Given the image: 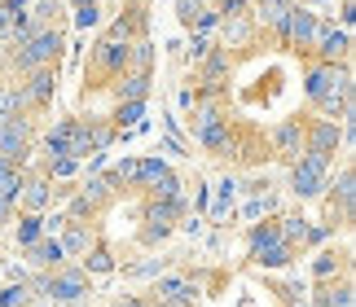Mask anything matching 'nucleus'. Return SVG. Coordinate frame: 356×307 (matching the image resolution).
<instances>
[{"label": "nucleus", "instance_id": "f257e3e1", "mask_svg": "<svg viewBox=\"0 0 356 307\" xmlns=\"http://www.w3.org/2000/svg\"><path fill=\"white\" fill-rule=\"evenodd\" d=\"M58 53H62V31H35L9 62H13V71H26V75H31L35 66H49Z\"/></svg>", "mask_w": 356, "mask_h": 307}, {"label": "nucleus", "instance_id": "f03ea898", "mask_svg": "<svg viewBox=\"0 0 356 307\" xmlns=\"http://www.w3.org/2000/svg\"><path fill=\"white\" fill-rule=\"evenodd\" d=\"M291 255H295V246L282 242L277 224H259V229L251 233V259H255V263H264V268H286V263H291Z\"/></svg>", "mask_w": 356, "mask_h": 307}, {"label": "nucleus", "instance_id": "7ed1b4c3", "mask_svg": "<svg viewBox=\"0 0 356 307\" xmlns=\"http://www.w3.org/2000/svg\"><path fill=\"white\" fill-rule=\"evenodd\" d=\"M325 172H330V158H321V154H299L295 176H291L295 193L299 198H317V193L325 189Z\"/></svg>", "mask_w": 356, "mask_h": 307}, {"label": "nucleus", "instance_id": "20e7f679", "mask_svg": "<svg viewBox=\"0 0 356 307\" xmlns=\"http://www.w3.org/2000/svg\"><path fill=\"white\" fill-rule=\"evenodd\" d=\"M26 119L22 115H0V158L5 163H22L26 158Z\"/></svg>", "mask_w": 356, "mask_h": 307}, {"label": "nucleus", "instance_id": "39448f33", "mask_svg": "<svg viewBox=\"0 0 356 307\" xmlns=\"http://www.w3.org/2000/svg\"><path fill=\"white\" fill-rule=\"evenodd\" d=\"M282 35L291 40V44H299V49L317 44V35H321V22H317V13H312V9H299V5H291V18H286Z\"/></svg>", "mask_w": 356, "mask_h": 307}, {"label": "nucleus", "instance_id": "423d86ee", "mask_svg": "<svg viewBox=\"0 0 356 307\" xmlns=\"http://www.w3.org/2000/svg\"><path fill=\"white\" fill-rule=\"evenodd\" d=\"M339 145H343V128H339L334 119H321L312 132H304V154H321V158H330Z\"/></svg>", "mask_w": 356, "mask_h": 307}, {"label": "nucleus", "instance_id": "0eeeda50", "mask_svg": "<svg viewBox=\"0 0 356 307\" xmlns=\"http://www.w3.org/2000/svg\"><path fill=\"white\" fill-rule=\"evenodd\" d=\"M49 294L62 303H75L79 294H88V272L84 268H62L58 276H49Z\"/></svg>", "mask_w": 356, "mask_h": 307}, {"label": "nucleus", "instance_id": "6e6552de", "mask_svg": "<svg viewBox=\"0 0 356 307\" xmlns=\"http://www.w3.org/2000/svg\"><path fill=\"white\" fill-rule=\"evenodd\" d=\"M273 149L282 154V158H299V154H304V128H299V123L291 119V123H277V128H273Z\"/></svg>", "mask_w": 356, "mask_h": 307}, {"label": "nucleus", "instance_id": "1a4fd4ad", "mask_svg": "<svg viewBox=\"0 0 356 307\" xmlns=\"http://www.w3.org/2000/svg\"><path fill=\"white\" fill-rule=\"evenodd\" d=\"M194 299H198V281H185V276H163L159 281V303L189 307Z\"/></svg>", "mask_w": 356, "mask_h": 307}, {"label": "nucleus", "instance_id": "9d476101", "mask_svg": "<svg viewBox=\"0 0 356 307\" xmlns=\"http://www.w3.org/2000/svg\"><path fill=\"white\" fill-rule=\"evenodd\" d=\"M53 88H58V75H53V66H35L22 92H26V101H31V106H44L49 97H53Z\"/></svg>", "mask_w": 356, "mask_h": 307}, {"label": "nucleus", "instance_id": "9b49d317", "mask_svg": "<svg viewBox=\"0 0 356 307\" xmlns=\"http://www.w3.org/2000/svg\"><path fill=\"white\" fill-rule=\"evenodd\" d=\"M92 58H97V66H102V71H111V75L123 71V66H128V40H111V35H106Z\"/></svg>", "mask_w": 356, "mask_h": 307}, {"label": "nucleus", "instance_id": "f8f14e48", "mask_svg": "<svg viewBox=\"0 0 356 307\" xmlns=\"http://www.w3.org/2000/svg\"><path fill=\"white\" fill-rule=\"evenodd\" d=\"M176 215H181V198H159L154 206H149V237H163V233H168L172 229V219Z\"/></svg>", "mask_w": 356, "mask_h": 307}, {"label": "nucleus", "instance_id": "ddd939ff", "mask_svg": "<svg viewBox=\"0 0 356 307\" xmlns=\"http://www.w3.org/2000/svg\"><path fill=\"white\" fill-rule=\"evenodd\" d=\"M26 250H31V259L40 263V268H58V263L66 259V250H62L58 237H40V242H31Z\"/></svg>", "mask_w": 356, "mask_h": 307}, {"label": "nucleus", "instance_id": "4468645a", "mask_svg": "<svg viewBox=\"0 0 356 307\" xmlns=\"http://www.w3.org/2000/svg\"><path fill=\"white\" fill-rule=\"evenodd\" d=\"M317 44H321V58L325 62H343L348 49H352V40H348V31H321Z\"/></svg>", "mask_w": 356, "mask_h": 307}, {"label": "nucleus", "instance_id": "2eb2a0df", "mask_svg": "<svg viewBox=\"0 0 356 307\" xmlns=\"http://www.w3.org/2000/svg\"><path fill=\"white\" fill-rule=\"evenodd\" d=\"M251 40V18L246 13H234V18H225V49H238Z\"/></svg>", "mask_w": 356, "mask_h": 307}, {"label": "nucleus", "instance_id": "dca6fc26", "mask_svg": "<svg viewBox=\"0 0 356 307\" xmlns=\"http://www.w3.org/2000/svg\"><path fill=\"white\" fill-rule=\"evenodd\" d=\"M22 185H26V180L13 172V163H0V198H5L9 206L22 198Z\"/></svg>", "mask_w": 356, "mask_h": 307}, {"label": "nucleus", "instance_id": "f3484780", "mask_svg": "<svg viewBox=\"0 0 356 307\" xmlns=\"http://www.w3.org/2000/svg\"><path fill=\"white\" fill-rule=\"evenodd\" d=\"M145 92H149V75H141V71L128 75V79H123L119 88H115L119 101H145Z\"/></svg>", "mask_w": 356, "mask_h": 307}, {"label": "nucleus", "instance_id": "a211bd4d", "mask_svg": "<svg viewBox=\"0 0 356 307\" xmlns=\"http://www.w3.org/2000/svg\"><path fill=\"white\" fill-rule=\"evenodd\" d=\"M88 154H92L88 123H71V145H66V158H88Z\"/></svg>", "mask_w": 356, "mask_h": 307}, {"label": "nucleus", "instance_id": "6ab92c4d", "mask_svg": "<svg viewBox=\"0 0 356 307\" xmlns=\"http://www.w3.org/2000/svg\"><path fill=\"white\" fill-rule=\"evenodd\" d=\"M168 163L163 158H145V163H136V185H159V180H168Z\"/></svg>", "mask_w": 356, "mask_h": 307}, {"label": "nucleus", "instance_id": "aec40b11", "mask_svg": "<svg viewBox=\"0 0 356 307\" xmlns=\"http://www.w3.org/2000/svg\"><path fill=\"white\" fill-rule=\"evenodd\" d=\"M277 233H282V242H286V246H295V242L304 246V237H308V219H304V215H286L282 224H277Z\"/></svg>", "mask_w": 356, "mask_h": 307}, {"label": "nucleus", "instance_id": "412c9836", "mask_svg": "<svg viewBox=\"0 0 356 307\" xmlns=\"http://www.w3.org/2000/svg\"><path fill=\"white\" fill-rule=\"evenodd\" d=\"M255 13L264 18V26H277V31H282L286 18H291V5H286V0H264V5H259Z\"/></svg>", "mask_w": 356, "mask_h": 307}, {"label": "nucleus", "instance_id": "4be33fe9", "mask_svg": "<svg viewBox=\"0 0 356 307\" xmlns=\"http://www.w3.org/2000/svg\"><path fill=\"white\" fill-rule=\"evenodd\" d=\"M22 202L31 206V211H44V206H49V180H31V185H22Z\"/></svg>", "mask_w": 356, "mask_h": 307}, {"label": "nucleus", "instance_id": "5701e85b", "mask_svg": "<svg viewBox=\"0 0 356 307\" xmlns=\"http://www.w3.org/2000/svg\"><path fill=\"white\" fill-rule=\"evenodd\" d=\"M111 193H115V176H92L88 185H84V198H88L92 206H97V202H106Z\"/></svg>", "mask_w": 356, "mask_h": 307}, {"label": "nucleus", "instance_id": "b1692460", "mask_svg": "<svg viewBox=\"0 0 356 307\" xmlns=\"http://www.w3.org/2000/svg\"><path fill=\"white\" fill-rule=\"evenodd\" d=\"M198 141L207 145V149H225V145H229V128H225V119H216V123H207V128L198 132Z\"/></svg>", "mask_w": 356, "mask_h": 307}, {"label": "nucleus", "instance_id": "393cba45", "mask_svg": "<svg viewBox=\"0 0 356 307\" xmlns=\"http://www.w3.org/2000/svg\"><path fill=\"white\" fill-rule=\"evenodd\" d=\"M149 49H154L149 40H136V44H128V62H132V66H136L141 75H149V58H154Z\"/></svg>", "mask_w": 356, "mask_h": 307}, {"label": "nucleus", "instance_id": "a878e982", "mask_svg": "<svg viewBox=\"0 0 356 307\" xmlns=\"http://www.w3.org/2000/svg\"><path fill=\"white\" fill-rule=\"evenodd\" d=\"M22 106H31L22 88H0V115H18Z\"/></svg>", "mask_w": 356, "mask_h": 307}, {"label": "nucleus", "instance_id": "bb28decb", "mask_svg": "<svg viewBox=\"0 0 356 307\" xmlns=\"http://www.w3.org/2000/svg\"><path fill=\"white\" fill-rule=\"evenodd\" d=\"M40 233H44V219H40V215H26L22 224H18V242L31 246V242H40Z\"/></svg>", "mask_w": 356, "mask_h": 307}, {"label": "nucleus", "instance_id": "cd10ccee", "mask_svg": "<svg viewBox=\"0 0 356 307\" xmlns=\"http://www.w3.org/2000/svg\"><path fill=\"white\" fill-rule=\"evenodd\" d=\"M321 307H352V285H339V290H321Z\"/></svg>", "mask_w": 356, "mask_h": 307}, {"label": "nucleus", "instance_id": "c85d7f7f", "mask_svg": "<svg viewBox=\"0 0 356 307\" xmlns=\"http://www.w3.org/2000/svg\"><path fill=\"white\" fill-rule=\"evenodd\" d=\"M66 145H71V123H58V128L49 132V158L53 154H66Z\"/></svg>", "mask_w": 356, "mask_h": 307}, {"label": "nucleus", "instance_id": "c756f323", "mask_svg": "<svg viewBox=\"0 0 356 307\" xmlns=\"http://www.w3.org/2000/svg\"><path fill=\"white\" fill-rule=\"evenodd\" d=\"M62 250H66V255H79V250H88V229H71V233H66V242H62Z\"/></svg>", "mask_w": 356, "mask_h": 307}, {"label": "nucleus", "instance_id": "7c9ffc66", "mask_svg": "<svg viewBox=\"0 0 356 307\" xmlns=\"http://www.w3.org/2000/svg\"><path fill=\"white\" fill-rule=\"evenodd\" d=\"M26 299H31V294H26V285H22V281H13L9 290H0V307H22Z\"/></svg>", "mask_w": 356, "mask_h": 307}, {"label": "nucleus", "instance_id": "2f4dec72", "mask_svg": "<svg viewBox=\"0 0 356 307\" xmlns=\"http://www.w3.org/2000/svg\"><path fill=\"white\" fill-rule=\"evenodd\" d=\"M352 167L348 172H339V202H343V215H352Z\"/></svg>", "mask_w": 356, "mask_h": 307}, {"label": "nucleus", "instance_id": "473e14b6", "mask_svg": "<svg viewBox=\"0 0 356 307\" xmlns=\"http://www.w3.org/2000/svg\"><path fill=\"white\" fill-rule=\"evenodd\" d=\"M75 172V158H66V154H53L49 158V176H58V180H66Z\"/></svg>", "mask_w": 356, "mask_h": 307}, {"label": "nucleus", "instance_id": "72a5a7b5", "mask_svg": "<svg viewBox=\"0 0 356 307\" xmlns=\"http://www.w3.org/2000/svg\"><path fill=\"white\" fill-rule=\"evenodd\" d=\"M202 9H207V0H176V13H181V22H194Z\"/></svg>", "mask_w": 356, "mask_h": 307}, {"label": "nucleus", "instance_id": "f704fd0d", "mask_svg": "<svg viewBox=\"0 0 356 307\" xmlns=\"http://www.w3.org/2000/svg\"><path fill=\"white\" fill-rule=\"evenodd\" d=\"M234 189H238V180H225V185H220V198H216V215H229V206H234Z\"/></svg>", "mask_w": 356, "mask_h": 307}, {"label": "nucleus", "instance_id": "c9c22d12", "mask_svg": "<svg viewBox=\"0 0 356 307\" xmlns=\"http://www.w3.org/2000/svg\"><path fill=\"white\" fill-rule=\"evenodd\" d=\"M141 110H145L141 101H128V106H123V110H119V128H132V123H136V119H141Z\"/></svg>", "mask_w": 356, "mask_h": 307}, {"label": "nucleus", "instance_id": "e433bc0d", "mask_svg": "<svg viewBox=\"0 0 356 307\" xmlns=\"http://www.w3.org/2000/svg\"><path fill=\"white\" fill-rule=\"evenodd\" d=\"M115 268V259L106 255V250H92V259H88V272H111Z\"/></svg>", "mask_w": 356, "mask_h": 307}, {"label": "nucleus", "instance_id": "4c0bfd02", "mask_svg": "<svg viewBox=\"0 0 356 307\" xmlns=\"http://www.w3.org/2000/svg\"><path fill=\"white\" fill-rule=\"evenodd\" d=\"M0 40H9V44H13V9L9 5H0Z\"/></svg>", "mask_w": 356, "mask_h": 307}, {"label": "nucleus", "instance_id": "58836bf2", "mask_svg": "<svg viewBox=\"0 0 356 307\" xmlns=\"http://www.w3.org/2000/svg\"><path fill=\"white\" fill-rule=\"evenodd\" d=\"M75 22L84 26V31H88V26H97V5H84V9L75 13Z\"/></svg>", "mask_w": 356, "mask_h": 307}, {"label": "nucleus", "instance_id": "ea45409f", "mask_svg": "<svg viewBox=\"0 0 356 307\" xmlns=\"http://www.w3.org/2000/svg\"><path fill=\"white\" fill-rule=\"evenodd\" d=\"M115 180H136V158H123L115 167Z\"/></svg>", "mask_w": 356, "mask_h": 307}, {"label": "nucleus", "instance_id": "a19ab883", "mask_svg": "<svg viewBox=\"0 0 356 307\" xmlns=\"http://www.w3.org/2000/svg\"><path fill=\"white\" fill-rule=\"evenodd\" d=\"M264 211H273V198H255V202H246V215H264Z\"/></svg>", "mask_w": 356, "mask_h": 307}, {"label": "nucleus", "instance_id": "79ce46f5", "mask_svg": "<svg viewBox=\"0 0 356 307\" xmlns=\"http://www.w3.org/2000/svg\"><path fill=\"white\" fill-rule=\"evenodd\" d=\"M88 211H92V202H88V198H84V193H79V198H75V202H71V219H84V215H88Z\"/></svg>", "mask_w": 356, "mask_h": 307}, {"label": "nucleus", "instance_id": "37998d69", "mask_svg": "<svg viewBox=\"0 0 356 307\" xmlns=\"http://www.w3.org/2000/svg\"><path fill=\"white\" fill-rule=\"evenodd\" d=\"M312 272H317V276H321V281H325V276H330V272H334V255H321V259H317V268H312Z\"/></svg>", "mask_w": 356, "mask_h": 307}, {"label": "nucleus", "instance_id": "c03bdc74", "mask_svg": "<svg viewBox=\"0 0 356 307\" xmlns=\"http://www.w3.org/2000/svg\"><path fill=\"white\" fill-rule=\"evenodd\" d=\"M189 53H194V58H207V31H198V35H194V44H189Z\"/></svg>", "mask_w": 356, "mask_h": 307}, {"label": "nucleus", "instance_id": "a18cd8bd", "mask_svg": "<svg viewBox=\"0 0 356 307\" xmlns=\"http://www.w3.org/2000/svg\"><path fill=\"white\" fill-rule=\"evenodd\" d=\"M356 22V5H352V0H343V26H352Z\"/></svg>", "mask_w": 356, "mask_h": 307}, {"label": "nucleus", "instance_id": "49530a36", "mask_svg": "<svg viewBox=\"0 0 356 307\" xmlns=\"http://www.w3.org/2000/svg\"><path fill=\"white\" fill-rule=\"evenodd\" d=\"M115 307H145L141 299H123V303H115Z\"/></svg>", "mask_w": 356, "mask_h": 307}, {"label": "nucleus", "instance_id": "de8ad7c7", "mask_svg": "<svg viewBox=\"0 0 356 307\" xmlns=\"http://www.w3.org/2000/svg\"><path fill=\"white\" fill-rule=\"evenodd\" d=\"M0 62H9V40H0Z\"/></svg>", "mask_w": 356, "mask_h": 307}, {"label": "nucleus", "instance_id": "09e8293b", "mask_svg": "<svg viewBox=\"0 0 356 307\" xmlns=\"http://www.w3.org/2000/svg\"><path fill=\"white\" fill-rule=\"evenodd\" d=\"M5 219H9V202L0 198V224H5Z\"/></svg>", "mask_w": 356, "mask_h": 307}, {"label": "nucleus", "instance_id": "8fccbe9b", "mask_svg": "<svg viewBox=\"0 0 356 307\" xmlns=\"http://www.w3.org/2000/svg\"><path fill=\"white\" fill-rule=\"evenodd\" d=\"M75 5H79V9H84V5H92V0H75Z\"/></svg>", "mask_w": 356, "mask_h": 307}, {"label": "nucleus", "instance_id": "3c124183", "mask_svg": "<svg viewBox=\"0 0 356 307\" xmlns=\"http://www.w3.org/2000/svg\"><path fill=\"white\" fill-rule=\"evenodd\" d=\"M159 307H176V303H159Z\"/></svg>", "mask_w": 356, "mask_h": 307}, {"label": "nucleus", "instance_id": "603ef678", "mask_svg": "<svg viewBox=\"0 0 356 307\" xmlns=\"http://www.w3.org/2000/svg\"><path fill=\"white\" fill-rule=\"evenodd\" d=\"M317 307H321V299H317Z\"/></svg>", "mask_w": 356, "mask_h": 307}, {"label": "nucleus", "instance_id": "864d4df0", "mask_svg": "<svg viewBox=\"0 0 356 307\" xmlns=\"http://www.w3.org/2000/svg\"><path fill=\"white\" fill-rule=\"evenodd\" d=\"M321 5H325V0H321Z\"/></svg>", "mask_w": 356, "mask_h": 307}]
</instances>
